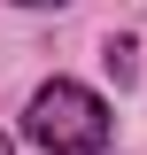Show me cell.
Instances as JSON below:
<instances>
[{
  "label": "cell",
  "mask_w": 147,
  "mask_h": 155,
  "mask_svg": "<svg viewBox=\"0 0 147 155\" xmlns=\"http://www.w3.org/2000/svg\"><path fill=\"white\" fill-rule=\"evenodd\" d=\"M23 132H31V147H47V155H101V147H109V132H116V116H109V101H101V93L54 78V85H39V93H31Z\"/></svg>",
  "instance_id": "6da1fadb"
},
{
  "label": "cell",
  "mask_w": 147,
  "mask_h": 155,
  "mask_svg": "<svg viewBox=\"0 0 147 155\" xmlns=\"http://www.w3.org/2000/svg\"><path fill=\"white\" fill-rule=\"evenodd\" d=\"M132 54H139V47H132V39H109V54H101V62H109L116 78H132Z\"/></svg>",
  "instance_id": "7a4b0ae2"
},
{
  "label": "cell",
  "mask_w": 147,
  "mask_h": 155,
  "mask_svg": "<svg viewBox=\"0 0 147 155\" xmlns=\"http://www.w3.org/2000/svg\"><path fill=\"white\" fill-rule=\"evenodd\" d=\"M16 8H62V0H16Z\"/></svg>",
  "instance_id": "3957f363"
},
{
  "label": "cell",
  "mask_w": 147,
  "mask_h": 155,
  "mask_svg": "<svg viewBox=\"0 0 147 155\" xmlns=\"http://www.w3.org/2000/svg\"><path fill=\"white\" fill-rule=\"evenodd\" d=\"M0 155H16V147H8V140H0Z\"/></svg>",
  "instance_id": "277c9868"
}]
</instances>
